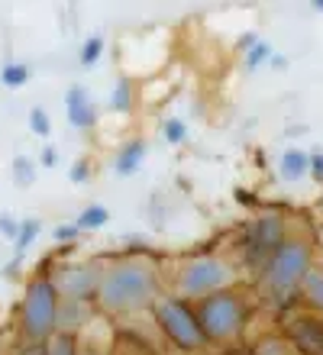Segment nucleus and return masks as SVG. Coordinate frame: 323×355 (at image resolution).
Listing matches in <instances>:
<instances>
[{"label":"nucleus","mask_w":323,"mask_h":355,"mask_svg":"<svg viewBox=\"0 0 323 355\" xmlns=\"http://www.w3.org/2000/svg\"><path fill=\"white\" fill-rule=\"evenodd\" d=\"M156 291H158V281H156V271L149 265L123 262V265H113L101 278L97 297L113 313H129V310H142L146 304H152Z\"/></svg>","instance_id":"nucleus-1"},{"label":"nucleus","mask_w":323,"mask_h":355,"mask_svg":"<svg viewBox=\"0 0 323 355\" xmlns=\"http://www.w3.org/2000/svg\"><path fill=\"white\" fill-rule=\"evenodd\" d=\"M58 310H62V297H58V284L46 275L29 281L26 297H23V310H19V327L29 343H49L56 336L58 327Z\"/></svg>","instance_id":"nucleus-2"},{"label":"nucleus","mask_w":323,"mask_h":355,"mask_svg":"<svg viewBox=\"0 0 323 355\" xmlns=\"http://www.w3.org/2000/svg\"><path fill=\"white\" fill-rule=\"evenodd\" d=\"M310 275V245L307 243H285L272 255V262L262 271V284H265L268 297L272 300H288L291 291Z\"/></svg>","instance_id":"nucleus-3"},{"label":"nucleus","mask_w":323,"mask_h":355,"mask_svg":"<svg viewBox=\"0 0 323 355\" xmlns=\"http://www.w3.org/2000/svg\"><path fill=\"white\" fill-rule=\"evenodd\" d=\"M281 245H285V223L278 216H258L242 233V259L252 271H265Z\"/></svg>","instance_id":"nucleus-4"},{"label":"nucleus","mask_w":323,"mask_h":355,"mask_svg":"<svg viewBox=\"0 0 323 355\" xmlns=\"http://www.w3.org/2000/svg\"><path fill=\"white\" fill-rule=\"evenodd\" d=\"M242 313L246 310H242V300L236 294L217 291L210 297H204L197 320H201V329L207 339H230L242 327Z\"/></svg>","instance_id":"nucleus-5"},{"label":"nucleus","mask_w":323,"mask_h":355,"mask_svg":"<svg viewBox=\"0 0 323 355\" xmlns=\"http://www.w3.org/2000/svg\"><path fill=\"white\" fill-rule=\"evenodd\" d=\"M156 313H158V327L165 329V336L172 339L178 349L194 352V349H201L204 343H207V336H204V329H201V320L188 310V304H181V300H175V297L158 300Z\"/></svg>","instance_id":"nucleus-6"},{"label":"nucleus","mask_w":323,"mask_h":355,"mask_svg":"<svg viewBox=\"0 0 323 355\" xmlns=\"http://www.w3.org/2000/svg\"><path fill=\"white\" fill-rule=\"evenodd\" d=\"M230 278L233 275L223 262H217V259H197V262L185 265L181 278H178V288L188 297H210L223 284H230Z\"/></svg>","instance_id":"nucleus-7"},{"label":"nucleus","mask_w":323,"mask_h":355,"mask_svg":"<svg viewBox=\"0 0 323 355\" xmlns=\"http://www.w3.org/2000/svg\"><path fill=\"white\" fill-rule=\"evenodd\" d=\"M101 278L103 275H97L94 268H88V265H81V268H68L62 275V281H58V291H62L68 300H88L94 297L97 291H101Z\"/></svg>","instance_id":"nucleus-8"},{"label":"nucleus","mask_w":323,"mask_h":355,"mask_svg":"<svg viewBox=\"0 0 323 355\" xmlns=\"http://www.w3.org/2000/svg\"><path fill=\"white\" fill-rule=\"evenodd\" d=\"M291 339L297 343V349H304L307 355H323V323L314 317H295L288 327Z\"/></svg>","instance_id":"nucleus-9"},{"label":"nucleus","mask_w":323,"mask_h":355,"mask_svg":"<svg viewBox=\"0 0 323 355\" xmlns=\"http://www.w3.org/2000/svg\"><path fill=\"white\" fill-rule=\"evenodd\" d=\"M65 110H68V123L78 126V130H91L94 123H97L91 97H88V91L78 85L68 87V94H65Z\"/></svg>","instance_id":"nucleus-10"},{"label":"nucleus","mask_w":323,"mask_h":355,"mask_svg":"<svg viewBox=\"0 0 323 355\" xmlns=\"http://www.w3.org/2000/svg\"><path fill=\"white\" fill-rule=\"evenodd\" d=\"M142 159H146V142L142 139H133V142H126L120 149V155H117V175H133V171L142 165Z\"/></svg>","instance_id":"nucleus-11"},{"label":"nucleus","mask_w":323,"mask_h":355,"mask_svg":"<svg viewBox=\"0 0 323 355\" xmlns=\"http://www.w3.org/2000/svg\"><path fill=\"white\" fill-rule=\"evenodd\" d=\"M307 168H310V155H304L301 149H288L285 155H281V178H285V181L304 178Z\"/></svg>","instance_id":"nucleus-12"},{"label":"nucleus","mask_w":323,"mask_h":355,"mask_svg":"<svg viewBox=\"0 0 323 355\" xmlns=\"http://www.w3.org/2000/svg\"><path fill=\"white\" fill-rule=\"evenodd\" d=\"M107 220H110V210L101 207V204H91V207H84L81 214H78L74 226H78V230H101Z\"/></svg>","instance_id":"nucleus-13"},{"label":"nucleus","mask_w":323,"mask_h":355,"mask_svg":"<svg viewBox=\"0 0 323 355\" xmlns=\"http://www.w3.org/2000/svg\"><path fill=\"white\" fill-rule=\"evenodd\" d=\"M0 81L7 87H23L29 81V65H23V62H7V65L0 68Z\"/></svg>","instance_id":"nucleus-14"},{"label":"nucleus","mask_w":323,"mask_h":355,"mask_svg":"<svg viewBox=\"0 0 323 355\" xmlns=\"http://www.w3.org/2000/svg\"><path fill=\"white\" fill-rule=\"evenodd\" d=\"M46 355H78V339L65 329V333H56V336L46 343Z\"/></svg>","instance_id":"nucleus-15"},{"label":"nucleus","mask_w":323,"mask_h":355,"mask_svg":"<svg viewBox=\"0 0 323 355\" xmlns=\"http://www.w3.org/2000/svg\"><path fill=\"white\" fill-rule=\"evenodd\" d=\"M101 55H103V39L101 36H88V39H84V46H81V65L84 68L97 65V62H101Z\"/></svg>","instance_id":"nucleus-16"},{"label":"nucleus","mask_w":323,"mask_h":355,"mask_svg":"<svg viewBox=\"0 0 323 355\" xmlns=\"http://www.w3.org/2000/svg\"><path fill=\"white\" fill-rule=\"evenodd\" d=\"M33 178H36V165H33V159L17 155V159H13V181H17L19 187H26V184H33Z\"/></svg>","instance_id":"nucleus-17"},{"label":"nucleus","mask_w":323,"mask_h":355,"mask_svg":"<svg viewBox=\"0 0 323 355\" xmlns=\"http://www.w3.org/2000/svg\"><path fill=\"white\" fill-rule=\"evenodd\" d=\"M39 230H42V226H39V220H23V223H19V236L13 239V243H17V252H26L29 245L36 243Z\"/></svg>","instance_id":"nucleus-18"},{"label":"nucleus","mask_w":323,"mask_h":355,"mask_svg":"<svg viewBox=\"0 0 323 355\" xmlns=\"http://www.w3.org/2000/svg\"><path fill=\"white\" fill-rule=\"evenodd\" d=\"M110 107L117 113H126L129 107H133V87H129V81H120V85L113 87L110 94Z\"/></svg>","instance_id":"nucleus-19"},{"label":"nucleus","mask_w":323,"mask_h":355,"mask_svg":"<svg viewBox=\"0 0 323 355\" xmlns=\"http://www.w3.org/2000/svg\"><path fill=\"white\" fill-rule=\"evenodd\" d=\"M304 284H307V300H310L314 307L323 310V275L320 271H310V275L304 278Z\"/></svg>","instance_id":"nucleus-20"},{"label":"nucleus","mask_w":323,"mask_h":355,"mask_svg":"<svg viewBox=\"0 0 323 355\" xmlns=\"http://www.w3.org/2000/svg\"><path fill=\"white\" fill-rule=\"evenodd\" d=\"M162 136H165L172 146H178V142L188 139V126L181 120H175V116H168V120L162 123Z\"/></svg>","instance_id":"nucleus-21"},{"label":"nucleus","mask_w":323,"mask_h":355,"mask_svg":"<svg viewBox=\"0 0 323 355\" xmlns=\"http://www.w3.org/2000/svg\"><path fill=\"white\" fill-rule=\"evenodd\" d=\"M29 130L36 132V136H49V132H52L49 113L42 110V107H33V110H29Z\"/></svg>","instance_id":"nucleus-22"},{"label":"nucleus","mask_w":323,"mask_h":355,"mask_svg":"<svg viewBox=\"0 0 323 355\" xmlns=\"http://www.w3.org/2000/svg\"><path fill=\"white\" fill-rule=\"evenodd\" d=\"M272 58V46L268 42H256V46L249 49V55H246V68H258L262 62H268Z\"/></svg>","instance_id":"nucleus-23"},{"label":"nucleus","mask_w":323,"mask_h":355,"mask_svg":"<svg viewBox=\"0 0 323 355\" xmlns=\"http://www.w3.org/2000/svg\"><path fill=\"white\" fill-rule=\"evenodd\" d=\"M78 226L74 223H65V226H56V243H72V239H78Z\"/></svg>","instance_id":"nucleus-24"},{"label":"nucleus","mask_w":323,"mask_h":355,"mask_svg":"<svg viewBox=\"0 0 323 355\" xmlns=\"http://www.w3.org/2000/svg\"><path fill=\"white\" fill-rule=\"evenodd\" d=\"M0 233L7 236V239H17L19 236V223L13 216H0Z\"/></svg>","instance_id":"nucleus-25"},{"label":"nucleus","mask_w":323,"mask_h":355,"mask_svg":"<svg viewBox=\"0 0 323 355\" xmlns=\"http://www.w3.org/2000/svg\"><path fill=\"white\" fill-rule=\"evenodd\" d=\"M88 178H91L88 162H74V168H72V181H74V184H81V181H88Z\"/></svg>","instance_id":"nucleus-26"},{"label":"nucleus","mask_w":323,"mask_h":355,"mask_svg":"<svg viewBox=\"0 0 323 355\" xmlns=\"http://www.w3.org/2000/svg\"><path fill=\"white\" fill-rule=\"evenodd\" d=\"M39 162H42L46 168H56V162H58V152L52 149V146H46V149H42V155H39Z\"/></svg>","instance_id":"nucleus-27"},{"label":"nucleus","mask_w":323,"mask_h":355,"mask_svg":"<svg viewBox=\"0 0 323 355\" xmlns=\"http://www.w3.org/2000/svg\"><path fill=\"white\" fill-rule=\"evenodd\" d=\"M310 171H314L317 181H323V152H314V155H310Z\"/></svg>","instance_id":"nucleus-28"},{"label":"nucleus","mask_w":323,"mask_h":355,"mask_svg":"<svg viewBox=\"0 0 323 355\" xmlns=\"http://www.w3.org/2000/svg\"><path fill=\"white\" fill-rule=\"evenodd\" d=\"M17 355H46V343L39 346V343H29V346H23Z\"/></svg>","instance_id":"nucleus-29"}]
</instances>
